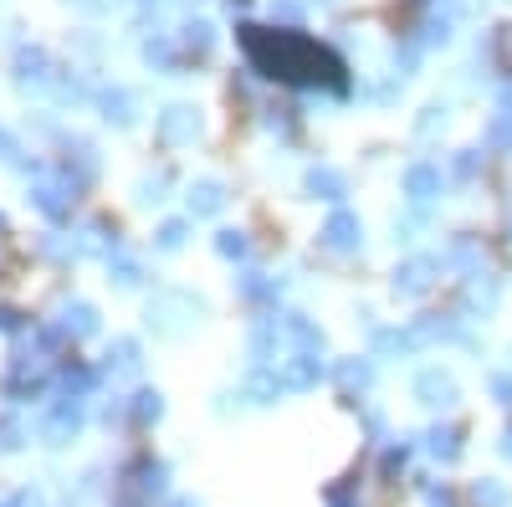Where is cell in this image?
Instances as JSON below:
<instances>
[{
	"label": "cell",
	"mask_w": 512,
	"mask_h": 507,
	"mask_svg": "<svg viewBox=\"0 0 512 507\" xmlns=\"http://www.w3.org/2000/svg\"><path fill=\"white\" fill-rule=\"evenodd\" d=\"M267 67V77H287V82H344L338 77V62L328 52H318L303 36H272V57H256Z\"/></svg>",
	"instance_id": "1"
}]
</instances>
